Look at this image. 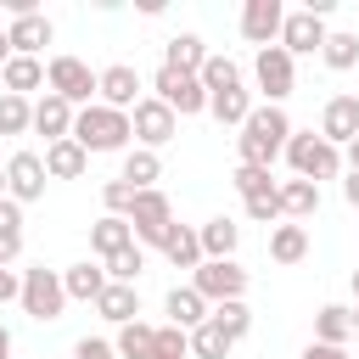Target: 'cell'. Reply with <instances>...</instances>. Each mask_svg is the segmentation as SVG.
Listing matches in <instances>:
<instances>
[{
	"instance_id": "6da1fadb",
	"label": "cell",
	"mask_w": 359,
	"mask_h": 359,
	"mask_svg": "<svg viewBox=\"0 0 359 359\" xmlns=\"http://www.w3.org/2000/svg\"><path fill=\"white\" fill-rule=\"evenodd\" d=\"M286 140H292L286 107H252L247 123H241V135H236V151H241L247 168H269V163L286 151Z\"/></svg>"
},
{
	"instance_id": "836d02e7",
	"label": "cell",
	"mask_w": 359,
	"mask_h": 359,
	"mask_svg": "<svg viewBox=\"0 0 359 359\" xmlns=\"http://www.w3.org/2000/svg\"><path fill=\"white\" fill-rule=\"evenodd\" d=\"M320 56H325V67L331 73H348V67H359V34H325V45H320Z\"/></svg>"
},
{
	"instance_id": "ffe728a7",
	"label": "cell",
	"mask_w": 359,
	"mask_h": 359,
	"mask_svg": "<svg viewBox=\"0 0 359 359\" xmlns=\"http://www.w3.org/2000/svg\"><path fill=\"white\" fill-rule=\"evenodd\" d=\"M196 241H202V258H236V247H241V224L224 219V213H213L208 224H196Z\"/></svg>"
},
{
	"instance_id": "74e56055",
	"label": "cell",
	"mask_w": 359,
	"mask_h": 359,
	"mask_svg": "<svg viewBox=\"0 0 359 359\" xmlns=\"http://www.w3.org/2000/svg\"><path fill=\"white\" fill-rule=\"evenodd\" d=\"M28 129H34V101L0 90V135L11 140V135H28Z\"/></svg>"
},
{
	"instance_id": "11a10c76",
	"label": "cell",
	"mask_w": 359,
	"mask_h": 359,
	"mask_svg": "<svg viewBox=\"0 0 359 359\" xmlns=\"http://www.w3.org/2000/svg\"><path fill=\"white\" fill-rule=\"evenodd\" d=\"M0 196H6V168H0Z\"/></svg>"
},
{
	"instance_id": "f1b7e54d",
	"label": "cell",
	"mask_w": 359,
	"mask_h": 359,
	"mask_svg": "<svg viewBox=\"0 0 359 359\" xmlns=\"http://www.w3.org/2000/svg\"><path fill=\"white\" fill-rule=\"evenodd\" d=\"M163 258H168L174 269H196V264H202V241H196V230H191V224H168V236H163Z\"/></svg>"
},
{
	"instance_id": "f35d334b",
	"label": "cell",
	"mask_w": 359,
	"mask_h": 359,
	"mask_svg": "<svg viewBox=\"0 0 359 359\" xmlns=\"http://www.w3.org/2000/svg\"><path fill=\"white\" fill-rule=\"evenodd\" d=\"M151 359H191V331H180V325H157L151 331Z\"/></svg>"
},
{
	"instance_id": "9a60e30c",
	"label": "cell",
	"mask_w": 359,
	"mask_h": 359,
	"mask_svg": "<svg viewBox=\"0 0 359 359\" xmlns=\"http://www.w3.org/2000/svg\"><path fill=\"white\" fill-rule=\"evenodd\" d=\"M359 135V95H331L320 112V140H331L337 151Z\"/></svg>"
},
{
	"instance_id": "4fadbf2b",
	"label": "cell",
	"mask_w": 359,
	"mask_h": 359,
	"mask_svg": "<svg viewBox=\"0 0 359 359\" xmlns=\"http://www.w3.org/2000/svg\"><path fill=\"white\" fill-rule=\"evenodd\" d=\"M95 101L112 107V112H135V101H140V73H135L129 62L101 67V73H95Z\"/></svg>"
},
{
	"instance_id": "8fae6325",
	"label": "cell",
	"mask_w": 359,
	"mask_h": 359,
	"mask_svg": "<svg viewBox=\"0 0 359 359\" xmlns=\"http://www.w3.org/2000/svg\"><path fill=\"white\" fill-rule=\"evenodd\" d=\"M45 157L39 151H11L6 157V196L17 202V208H28V202H39L45 196Z\"/></svg>"
},
{
	"instance_id": "603a6c76",
	"label": "cell",
	"mask_w": 359,
	"mask_h": 359,
	"mask_svg": "<svg viewBox=\"0 0 359 359\" xmlns=\"http://www.w3.org/2000/svg\"><path fill=\"white\" fill-rule=\"evenodd\" d=\"M123 185H135V191H157V180H163V157L157 151H146V146H129L123 151V174H118Z\"/></svg>"
},
{
	"instance_id": "f546056e",
	"label": "cell",
	"mask_w": 359,
	"mask_h": 359,
	"mask_svg": "<svg viewBox=\"0 0 359 359\" xmlns=\"http://www.w3.org/2000/svg\"><path fill=\"white\" fill-rule=\"evenodd\" d=\"M348 337H353V314H348L342 303H325V309L314 314V342H331V348H348Z\"/></svg>"
},
{
	"instance_id": "f5cc1de1",
	"label": "cell",
	"mask_w": 359,
	"mask_h": 359,
	"mask_svg": "<svg viewBox=\"0 0 359 359\" xmlns=\"http://www.w3.org/2000/svg\"><path fill=\"white\" fill-rule=\"evenodd\" d=\"M353 303H359V269H353Z\"/></svg>"
},
{
	"instance_id": "83f0119b",
	"label": "cell",
	"mask_w": 359,
	"mask_h": 359,
	"mask_svg": "<svg viewBox=\"0 0 359 359\" xmlns=\"http://www.w3.org/2000/svg\"><path fill=\"white\" fill-rule=\"evenodd\" d=\"M269 258H275V264H303V258H309V230L292 224V219H280V224L269 230Z\"/></svg>"
},
{
	"instance_id": "ba28073f",
	"label": "cell",
	"mask_w": 359,
	"mask_h": 359,
	"mask_svg": "<svg viewBox=\"0 0 359 359\" xmlns=\"http://www.w3.org/2000/svg\"><path fill=\"white\" fill-rule=\"evenodd\" d=\"M151 90H157V101H163L174 118H196V112H208V90H202V79H196V73H174V67H157Z\"/></svg>"
},
{
	"instance_id": "681fc988",
	"label": "cell",
	"mask_w": 359,
	"mask_h": 359,
	"mask_svg": "<svg viewBox=\"0 0 359 359\" xmlns=\"http://www.w3.org/2000/svg\"><path fill=\"white\" fill-rule=\"evenodd\" d=\"M342 202L359 208V174H342Z\"/></svg>"
},
{
	"instance_id": "f907efd6",
	"label": "cell",
	"mask_w": 359,
	"mask_h": 359,
	"mask_svg": "<svg viewBox=\"0 0 359 359\" xmlns=\"http://www.w3.org/2000/svg\"><path fill=\"white\" fill-rule=\"evenodd\" d=\"M11 62V39H6V28H0V67Z\"/></svg>"
},
{
	"instance_id": "277c9868",
	"label": "cell",
	"mask_w": 359,
	"mask_h": 359,
	"mask_svg": "<svg viewBox=\"0 0 359 359\" xmlns=\"http://www.w3.org/2000/svg\"><path fill=\"white\" fill-rule=\"evenodd\" d=\"M208 309L213 303H230V297H247V269L236 264V258H202L196 269H191V280H185Z\"/></svg>"
},
{
	"instance_id": "db71d44e",
	"label": "cell",
	"mask_w": 359,
	"mask_h": 359,
	"mask_svg": "<svg viewBox=\"0 0 359 359\" xmlns=\"http://www.w3.org/2000/svg\"><path fill=\"white\" fill-rule=\"evenodd\" d=\"M348 314H353V331H359V303H353V309H348Z\"/></svg>"
},
{
	"instance_id": "5b68a950",
	"label": "cell",
	"mask_w": 359,
	"mask_h": 359,
	"mask_svg": "<svg viewBox=\"0 0 359 359\" xmlns=\"http://www.w3.org/2000/svg\"><path fill=\"white\" fill-rule=\"evenodd\" d=\"M22 314L28 320H62V309H67V292H62V269H45V264H34V269H22Z\"/></svg>"
},
{
	"instance_id": "cb8c5ba5",
	"label": "cell",
	"mask_w": 359,
	"mask_h": 359,
	"mask_svg": "<svg viewBox=\"0 0 359 359\" xmlns=\"http://www.w3.org/2000/svg\"><path fill=\"white\" fill-rule=\"evenodd\" d=\"M95 314H101V320H112V325H129V320H140V292H135V286L107 280V292L95 297Z\"/></svg>"
},
{
	"instance_id": "7402d4cb",
	"label": "cell",
	"mask_w": 359,
	"mask_h": 359,
	"mask_svg": "<svg viewBox=\"0 0 359 359\" xmlns=\"http://www.w3.org/2000/svg\"><path fill=\"white\" fill-rule=\"evenodd\" d=\"M129 241H135V230H129V219H118V213H101V219L90 224V252H95L101 264H107L112 252H123Z\"/></svg>"
},
{
	"instance_id": "8d00e7d4",
	"label": "cell",
	"mask_w": 359,
	"mask_h": 359,
	"mask_svg": "<svg viewBox=\"0 0 359 359\" xmlns=\"http://www.w3.org/2000/svg\"><path fill=\"white\" fill-rule=\"evenodd\" d=\"M230 348H236V342H230L213 320H202V325L191 331V359H230Z\"/></svg>"
},
{
	"instance_id": "d6986e66",
	"label": "cell",
	"mask_w": 359,
	"mask_h": 359,
	"mask_svg": "<svg viewBox=\"0 0 359 359\" xmlns=\"http://www.w3.org/2000/svg\"><path fill=\"white\" fill-rule=\"evenodd\" d=\"M275 196H280V219H314L320 213V185L309 180H275Z\"/></svg>"
},
{
	"instance_id": "d4e9b609",
	"label": "cell",
	"mask_w": 359,
	"mask_h": 359,
	"mask_svg": "<svg viewBox=\"0 0 359 359\" xmlns=\"http://www.w3.org/2000/svg\"><path fill=\"white\" fill-rule=\"evenodd\" d=\"M163 314H168V325H180V331H196V325L208 320V303H202L191 286H168V297H163Z\"/></svg>"
},
{
	"instance_id": "484cf974",
	"label": "cell",
	"mask_w": 359,
	"mask_h": 359,
	"mask_svg": "<svg viewBox=\"0 0 359 359\" xmlns=\"http://www.w3.org/2000/svg\"><path fill=\"white\" fill-rule=\"evenodd\" d=\"M202 62H208L202 34H174V39L163 45V67H174V73H202Z\"/></svg>"
},
{
	"instance_id": "d590c367",
	"label": "cell",
	"mask_w": 359,
	"mask_h": 359,
	"mask_svg": "<svg viewBox=\"0 0 359 359\" xmlns=\"http://www.w3.org/2000/svg\"><path fill=\"white\" fill-rule=\"evenodd\" d=\"M101 269H107V280H118V286H135V280H140V269H146V247H135V241H129V247H123V252H112Z\"/></svg>"
},
{
	"instance_id": "ee69618b",
	"label": "cell",
	"mask_w": 359,
	"mask_h": 359,
	"mask_svg": "<svg viewBox=\"0 0 359 359\" xmlns=\"http://www.w3.org/2000/svg\"><path fill=\"white\" fill-rule=\"evenodd\" d=\"M0 236H22V208L11 196H0Z\"/></svg>"
},
{
	"instance_id": "f6af8a7d",
	"label": "cell",
	"mask_w": 359,
	"mask_h": 359,
	"mask_svg": "<svg viewBox=\"0 0 359 359\" xmlns=\"http://www.w3.org/2000/svg\"><path fill=\"white\" fill-rule=\"evenodd\" d=\"M17 297H22V275L0 269V303H17Z\"/></svg>"
},
{
	"instance_id": "4dcf8cb0",
	"label": "cell",
	"mask_w": 359,
	"mask_h": 359,
	"mask_svg": "<svg viewBox=\"0 0 359 359\" xmlns=\"http://www.w3.org/2000/svg\"><path fill=\"white\" fill-rule=\"evenodd\" d=\"M208 112L219 118V123H247V112H252V90L247 84H236V90H219V95H208Z\"/></svg>"
},
{
	"instance_id": "7a4b0ae2",
	"label": "cell",
	"mask_w": 359,
	"mask_h": 359,
	"mask_svg": "<svg viewBox=\"0 0 359 359\" xmlns=\"http://www.w3.org/2000/svg\"><path fill=\"white\" fill-rule=\"evenodd\" d=\"M73 140H79L90 157H95V151H129L135 129H129V112H112V107L90 101V107L73 112Z\"/></svg>"
},
{
	"instance_id": "ac0fdd59",
	"label": "cell",
	"mask_w": 359,
	"mask_h": 359,
	"mask_svg": "<svg viewBox=\"0 0 359 359\" xmlns=\"http://www.w3.org/2000/svg\"><path fill=\"white\" fill-rule=\"evenodd\" d=\"M62 292H67V303H95L107 292V269L90 264V258H79V264L62 269Z\"/></svg>"
},
{
	"instance_id": "4316f807",
	"label": "cell",
	"mask_w": 359,
	"mask_h": 359,
	"mask_svg": "<svg viewBox=\"0 0 359 359\" xmlns=\"http://www.w3.org/2000/svg\"><path fill=\"white\" fill-rule=\"evenodd\" d=\"M0 79H6V95H22L28 101V90H45V62L39 56H11L0 67Z\"/></svg>"
},
{
	"instance_id": "2e32d148",
	"label": "cell",
	"mask_w": 359,
	"mask_h": 359,
	"mask_svg": "<svg viewBox=\"0 0 359 359\" xmlns=\"http://www.w3.org/2000/svg\"><path fill=\"white\" fill-rule=\"evenodd\" d=\"M6 39H11V56H39V50L56 39V28H50L45 11H28V17H11Z\"/></svg>"
},
{
	"instance_id": "52a82bcc",
	"label": "cell",
	"mask_w": 359,
	"mask_h": 359,
	"mask_svg": "<svg viewBox=\"0 0 359 359\" xmlns=\"http://www.w3.org/2000/svg\"><path fill=\"white\" fill-rule=\"evenodd\" d=\"M252 84L264 90V107H280L292 90H297V62L280 50V45H264L252 56Z\"/></svg>"
},
{
	"instance_id": "44dd1931",
	"label": "cell",
	"mask_w": 359,
	"mask_h": 359,
	"mask_svg": "<svg viewBox=\"0 0 359 359\" xmlns=\"http://www.w3.org/2000/svg\"><path fill=\"white\" fill-rule=\"evenodd\" d=\"M90 168V151L67 135V140H56V146H45V180H79Z\"/></svg>"
},
{
	"instance_id": "bcb514c9",
	"label": "cell",
	"mask_w": 359,
	"mask_h": 359,
	"mask_svg": "<svg viewBox=\"0 0 359 359\" xmlns=\"http://www.w3.org/2000/svg\"><path fill=\"white\" fill-rule=\"evenodd\" d=\"M22 258V236H0V269H11Z\"/></svg>"
},
{
	"instance_id": "e0dca14e",
	"label": "cell",
	"mask_w": 359,
	"mask_h": 359,
	"mask_svg": "<svg viewBox=\"0 0 359 359\" xmlns=\"http://www.w3.org/2000/svg\"><path fill=\"white\" fill-rule=\"evenodd\" d=\"M34 135H45V146H56V140H67L73 135V107L62 101V95H39L34 101Z\"/></svg>"
},
{
	"instance_id": "1f68e13d",
	"label": "cell",
	"mask_w": 359,
	"mask_h": 359,
	"mask_svg": "<svg viewBox=\"0 0 359 359\" xmlns=\"http://www.w3.org/2000/svg\"><path fill=\"white\" fill-rule=\"evenodd\" d=\"M208 320L230 337V342H241L247 331H252V309H247V297H230V303H213L208 309Z\"/></svg>"
},
{
	"instance_id": "b9f144b4",
	"label": "cell",
	"mask_w": 359,
	"mask_h": 359,
	"mask_svg": "<svg viewBox=\"0 0 359 359\" xmlns=\"http://www.w3.org/2000/svg\"><path fill=\"white\" fill-rule=\"evenodd\" d=\"M241 208H247L252 224H269V230L280 224V196H275V191H264V196H252V202H241Z\"/></svg>"
},
{
	"instance_id": "30bf717a",
	"label": "cell",
	"mask_w": 359,
	"mask_h": 359,
	"mask_svg": "<svg viewBox=\"0 0 359 359\" xmlns=\"http://www.w3.org/2000/svg\"><path fill=\"white\" fill-rule=\"evenodd\" d=\"M129 129H135V146L157 151V146H168V140L180 135V118H174L157 95H140V101H135V112H129Z\"/></svg>"
},
{
	"instance_id": "ab89813d",
	"label": "cell",
	"mask_w": 359,
	"mask_h": 359,
	"mask_svg": "<svg viewBox=\"0 0 359 359\" xmlns=\"http://www.w3.org/2000/svg\"><path fill=\"white\" fill-rule=\"evenodd\" d=\"M230 185L241 191V202H252V196H264V191H275V174H269V168H247V163H236V174H230Z\"/></svg>"
},
{
	"instance_id": "5bb4252c",
	"label": "cell",
	"mask_w": 359,
	"mask_h": 359,
	"mask_svg": "<svg viewBox=\"0 0 359 359\" xmlns=\"http://www.w3.org/2000/svg\"><path fill=\"white\" fill-rule=\"evenodd\" d=\"M280 22H286V6L280 0H247L241 6V39L258 45V50L280 39Z\"/></svg>"
},
{
	"instance_id": "d6a6232c",
	"label": "cell",
	"mask_w": 359,
	"mask_h": 359,
	"mask_svg": "<svg viewBox=\"0 0 359 359\" xmlns=\"http://www.w3.org/2000/svg\"><path fill=\"white\" fill-rule=\"evenodd\" d=\"M151 331L157 325H146V320H129V325H118V337H112V353L118 359H151L157 348H151Z\"/></svg>"
},
{
	"instance_id": "c3c4849f",
	"label": "cell",
	"mask_w": 359,
	"mask_h": 359,
	"mask_svg": "<svg viewBox=\"0 0 359 359\" xmlns=\"http://www.w3.org/2000/svg\"><path fill=\"white\" fill-rule=\"evenodd\" d=\"M342 174H359V135L342 146Z\"/></svg>"
},
{
	"instance_id": "7c38bea8",
	"label": "cell",
	"mask_w": 359,
	"mask_h": 359,
	"mask_svg": "<svg viewBox=\"0 0 359 359\" xmlns=\"http://www.w3.org/2000/svg\"><path fill=\"white\" fill-rule=\"evenodd\" d=\"M325 34H331V28H325V17H314V11L303 6V11H286V22H280V39H275V45L297 62V56H314V50L325 45Z\"/></svg>"
},
{
	"instance_id": "9c48e42d",
	"label": "cell",
	"mask_w": 359,
	"mask_h": 359,
	"mask_svg": "<svg viewBox=\"0 0 359 359\" xmlns=\"http://www.w3.org/2000/svg\"><path fill=\"white\" fill-rule=\"evenodd\" d=\"M174 224V202L163 191H135V208H129V230H135V247H163Z\"/></svg>"
},
{
	"instance_id": "7dc6e473",
	"label": "cell",
	"mask_w": 359,
	"mask_h": 359,
	"mask_svg": "<svg viewBox=\"0 0 359 359\" xmlns=\"http://www.w3.org/2000/svg\"><path fill=\"white\" fill-rule=\"evenodd\" d=\"M303 359H348V348H331V342H309Z\"/></svg>"
},
{
	"instance_id": "8992f818",
	"label": "cell",
	"mask_w": 359,
	"mask_h": 359,
	"mask_svg": "<svg viewBox=\"0 0 359 359\" xmlns=\"http://www.w3.org/2000/svg\"><path fill=\"white\" fill-rule=\"evenodd\" d=\"M45 90L62 95V101L79 112V107L95 101V67L79 62V56H50V62H45Z\"/></svg>"
},
{
	"instance_id": "816d5d0a",
	"label": "cell",
	"mask_w": 359,
	"mask_h": 359,
	"mask_svg": "<svg viewBox=\"0 0 359 359\" xmlns=\"http://www.w3.org/2000/svg\"><path fill=\"white\" fill-rule=\"evenodd\" d=\"M0 359H11V331L0 325Z\"/></svg>"
},
{
	"instance_id": "e575fe53",
	"label": "cell",
	"mask_w": 359,
	"mask_h": 359,
	"mask_svg": "<svg viewBox=\"0 0 359 359\" xmlns=\"http://www.w3.org/2000/svg\"><path fill=\"white\" fill-rule=\"evenodd\" d=\"M196 79H202V90H208V95H219V90H236V84H241V67H236L230 56H213V50H208V62H202V73H196Z\"/></svg>"
},
{
	"instance_id": "3957f363",
	"label": "cell",
	"mask_w": 359,
	"mask_h": 359,
	"mask_svg": "<svg viewBox=\"0 0 359 359\" xmlns=\"http://www.w3.org/2000/svg\"><path fill=\"white\" fill-rule=\"evenodd\" d=\"M286 163H292V180H309V185L342 174V151H337L331 140H320L314 129H309V135L292 129V140H286Z\"/></svg>"
},
{
	"instance_id": "7bdbcfd3",
	"label": "cell",
	"mask_w": 359,
	"mask_h": 359,
	"mask_svg": "<svg viewBox=\"0 0 359 359\" xmlns=\"http://www.w3.org/2000/svg\"><path fill=\"white\" fill-rule=\"evenodd\" d=\"M73 359H118V353H112L107 337H79V342H73Z\"/></svg>"
},
{
	"instance_id": "60d3db41",
	"label": "cell",
	"mask_w": 359,
	"mask_h": 359,
	"mask_svg": "<svg viewBox=\"0 0 359 359\" xmlns=\"http://www.w3.org/2000/svg\"><path fill=\"white\" fill-rule=\"evenodd\" d=\"M101 202H107V213L129 219V208H135V185H123V180H107V185H101Z\"/></svg>"
}]
</instances>
